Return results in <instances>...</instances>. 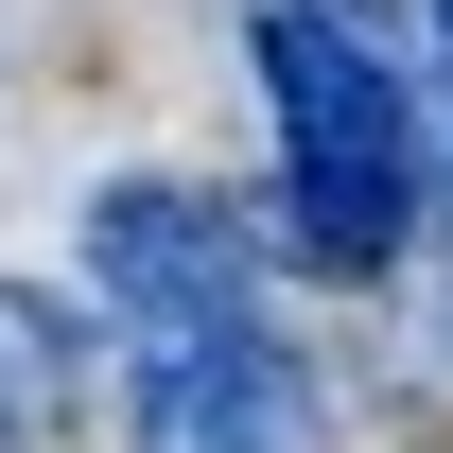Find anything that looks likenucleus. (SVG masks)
<instances>
[{
  "instance_id": "obj_5",
  "label": "nucleus",
  "mask_w": 453,
  "mask_h": 453,
  "mask_svg": "<svg viewBox=\"0 0 453 453\" xmlns=\"http://www.w3.org/2000/svg\"><path fill=\"white\" fill-rule=\"evenodd\" d=\"M0 453H18V401H0Z\"/></svg>"
},
{
  "instance_id": "obj_2",
  "label": "nucleus",
  "mask_w": 453,
  "mask_h": 453,
  "mask_svg": "<svg viewBox=\"0 0 453 453\" xmlns=\"http://www.w3.org/2000/svg\"><path fill=\"white\" fill-rule=\"evenodd\" d=\"M122 436L140 453H314V384L296 349L210 296V314H140V366H122Z\"/></svg>"
},
{
  "instance_id": "obj_1",
  "label": "nucleus",
  "mask_w": 453,
  "mask_h": 453,
  "mask_svg": "<svg viewBox=\"0 0 453 453\" xmlns=\"http://www.w3.org/2000/svg\"><path fill=\"white\" fill-rule=\"evenodd\" d=\"M262 105H280V210L314 262H401L418 244V88H401L366 0H262Z\"/></svg>"
},
{
  "instance_id": "obj_4",
  "label": "nucleus",
  "mask_w": 453,
  "mask_h": 453,
  "mask_svg": "<svg viewBox=\"0 0 453 453\" xmlns=\"http://www.w3.org/2000/svg\"><path fill=\"white\" fill-rule=\"evenodd\" d=\"M418 18H436V53H453V0H418Z\"/></svg>"
},
{
  "instance_id": "obj_3",
  "label": "nucleus",
  "mask_w": 453,
  "mask_h": 453,
  "mask_svg": "<svg viewBox=\"0 0 453 453\" xmlns=\"http://www.w3.org/2000/svg\"><path fill=\"white\" fill-rule=\"evenodd\" d=\"M88 296H122V314H210V296H244V244H226V210L122 174V192H88Z\"/></svg>"
}]
</instances>
